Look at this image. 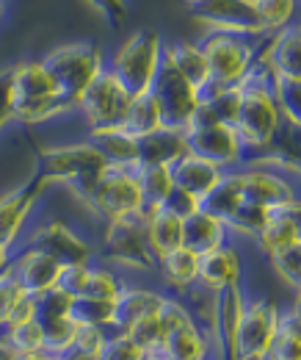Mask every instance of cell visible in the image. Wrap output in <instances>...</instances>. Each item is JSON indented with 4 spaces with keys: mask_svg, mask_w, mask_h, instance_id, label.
<instances>
[{
    "mask_svg": "<svg viewBox=\"0 0 301 360\" xmlns=\"http://www.w3.org/2000/svg\"><path fill=\"white\" fill-rule=\"evenodd\" d=\"M25 297H31V294L22 288V283L17 280V274L11 271V266H6V269L0 271V333L11 324L14 311L20 308V302Z\"/></svg>",
    "mask_w": 301,
    "mask_h": 360,
    "instance_id": "d590c367",
    "label": "cell"
},
{
    "mask_svg": "<svg viewBox=\"0 0 301 360\" xmlns=\"http://www.w3.org/2000/svg\"><path fill=\"white\" fill-rule=\"evenodd\" d=\"M130 97H133V91L105 67L94 78V84L83 91V97L78 100V105L72 111V120L83 128V136L88 131H97V128L119 125L125 111H128Z\"/></svg>",
    "mask_w": 301,
    "mask_h": 360,
    "instance_id": "9c48e42d",
    "label": "cell"
},
{
    "mask_svg": "<svg viewBox=\"0 0 301 360\" xmlns=\"http://www.w3.org/2000/svg\"><path fill=\"white\" fill-rule=\"evenodd\" d=\"M276 100L285 114L288 125H301V81L296 78H279L276 75Z\"/></svg>",
    "mask_w": 301,
    "mask_h": 360,
    "instance_id": "f35d334b",
    "label": "cell"
},
{
    "mask_svg": "<svg viewBox=\"0 0 301 360\" xmlns=\"http://www.w3.org/2000/svg\"><path fill=\"white\" fill-rule=\"evenodd\" d=\"M0 360H20V352L6 341L3 333H0Z\"/></svg>",
    "mask_w": 301,
    "mask_h": 360,
    "instance_id": "bcb514c9",
    "label": "cell"
},
{
    "mask_svg": "<svg viewBox=\"0 0 301 360\" xmlns=\"http://www.w3.org/2000/svg\"><path fill=\"white\" fill-rule=\"evenodd\" d=\"M14 252H17V250H14V247H8V244H6L3 238H0V271H3L6 266H8V264H11Z\"/></svg>",
    "mask_w": 301,
    "mask_h": 360,
    "instance_id": "7dc6e473",
    "label": "cell"
},
{
    "mask_svg": "<svg viewBox=\"0 0 301 360\" xmlns=\"http://www.w3.org/2000/svg\"><path fill=\"white\" fill-rule=\"evenodd\" d=\"M276 72L260 56L255 70L241 84V108L235 120V131L241 134L249 161L268 155L285 134V114L276 100Z\"/></svg>",
    "mask_w": 301,
    "mask_h": 360,
    "instance_id": "6da1fadb",
    "label": "cell"
},
{
    "mask_svg": "<svg viewBox=\"0 0 301 360\" xmlns=\"http://www.w3.org/2000/svg\"><path fill=\"white\" fill-rule=\"evenodd\" d=\"M47 188H50V183L42 175H34L28 183L0 194V238L8 247L20 250L28 227L34 222V211Z\"/></svg>",
    "mask_w": 301,
    "mask_h": 360,
    "instance_id": "4fadbf2b",
    "label": "cell"
},
{
    "mask_svg": "<svg viewBox=\"0 0 301 360\" xmlns=\"http://www.w3.org/2000/svg\"><path fill=\"white\" fill-rule=\"evenodd\" d=\"M102 250L97 258L125 271L128 277H152L158 258L147 241V214H133L114 222H102Z\"/></svg>",
    "mask_w": 301,
    "mask_h": 360,
    "instance_id": "8992f818",
    "label": "cell"
},
{
    "mask_svg": "<svg viewBox=\"0 0 301 360\" xmlns=\"http://www.w3.org/2000/svg\"><path fill=\"white\" fill-rule=\"evenodd\" d=\"M97 360H147V352L130 338L128 333L114 330L102 347V352L97 355Z\"/></svg>",
    "mask_w": 301,
    "mask_h": 360,
    "instance_id": "ab89813d",
    "label": "cell"
},
{
    "mask_svg": "<svg viewBox=\"0 0 301 360\" xmlns=\"http://www.w3.org/2000/svg\"><path fill=\"white\" fill-rule=\"evenodd\" d=\"M72 302H75V297H69L67 291H61L55 285V288L36 297V319L44 327L55 324V321H64V319H72Z\"/></svg>",
    "mask_w": 301,
    "mask_h": 360,
    "instance_id": "e575fe53",
    "label": "cell"
},
{
    "mask_svg": "<svg viewBox=\"0 0 301 360\" xmlns=\"http://www.w3.org/2000/svg\"><path fill=\"white\" fill-rule=\"evenodd\" d=\"M91 264L94 261H83V264H67L61 269V277H58V288L67 291L69 297H83L88 283V274H91Z\"/></svg>",
    "mask_w": 301,
    "mask_h": 360,
    "instance_id": "b9f144b4",
    "label": "cell"
},
{
    "mask_svg": "<svg viewBox=\"0 0 301 360\" xmlns=\"http://www.w3.org/2000/svg\"><path fill=\"white\" fill-rule=\"evenodd\" d=\"M155 283L174 297H185L199 283V255L188 247H177L174 252L158 258L155 264Z\"/></svg>",
    "mask_w": 301,
    "mask_h": 360,
    "instance_id": "d6986e66",
    "label": "cell"
},
{
    "mask_svg": "<svg viewBox=\"0 0 301 360\" xmlns=\"http://www.w3.org/2000/svg\"><path fill=\"white\" fill-rule=\"evenodd\" d=\"M257 3L260 25H262V37H274L282 28L293 25L301 17V8L296 0H255Z\"/></svg>",
    "mask_w": 301,
    "mask_h": 360,
    "instance_id": "d6a6232c",
    "label": "cell"
},
{
    "mask_svg": "<svg viewBox=\"0 0 301 360\" xmlns=\"http://www.w3.org/2000/svg\"><path fill=\"white\" fill-rule=\"evenodd\" d=\"M111 333H114V330L100 327V324H78V330H75V347H72V349L97 358V355L102 352V347H105V341H108Z\"/></svg>",
    "mask_w": 301,
    "mask_h": 360,
    "instance_id": "60d3db41",
    "label": "cell"
},
{
    "mask_svg": "<svg viewBox=\"0 0 301 360\" xmlns=\"http://www.w3.org/2000/svg\"><path fill=\"white\" fill-rule=\"evenodd\" d=\"M191 17L202 31H232L265 39L255 0H199L191 6Z\"/></svg>",
    "mask_w": 301,
    "mask_h": 360,
    "instance_id": "5bb4252c",
    "label": "cell"
},
{
    "mask_svg": "<svg viewBox=\"0 0 301 360\" xmlns=\"http://www.w3.org/2000/svg\"><path fill=\"white\" fill-rule=\"evenodd\" d=\"M166 297L169 294L158 283H149L144 277H128L122 294L114 302V330L125 333L138 319L158 314L161 305L166 302Z\"/></svg>",
    "mask_w": 301,
    "mask_h": 360,
    "instance_id": "e0dca14e",
    "label": "cell"
},
{
    "mask_svg": "<svg viewBox=\"0 0 301 360\" xmlns=\"http://www.w3.org/2000/svg\"><path fill=\"white\" fill-rule=\"evenodd\" d=\"M130 338L144 349V352H149V349H155L158 344H163V335H166V327H163V319H161V311L152 316H144V319H138L133 327L125 330Z\"/></svg>",
    "mask_w": 301,
    "mask_h": 360,
    "instance_id": "74e56055",
    "label": "cell"
},
{
    "mask_svg": "<svg viewBox=\"0 0 301 360\" xmlns=\"http://www.w3.org/2000/svg\"><path fill=\"white\" fill-rule=\"evenodd\" d=\"M268 264H271L274 274L279 277V283H282L290 294L301 291V241L285 247V250L276 252V255H271Z\"/></svg>",
    "mask_w": 301,
    "mask_h": 360,
    "instance_id": "836d02e7",
    "label": "cell"
},
{
    "mask_svg": "<svg viewBox=\"0 0 301 360\" xmlns=\"http://www.w3.org/2000/svg\"><path fill=\"white\" fill-rule=\"evenodd\" d=\"M224 172H227V169L215 167V164H210L208 158L194 155V153H185V155L172 167L174 186H177L180 191L196 197L199 202H205V197L221 183Z\"/></svg>",
    "mask_w": 301,
    "mask_h": 360,
    "instance_id": "44dd1931",
    "label": "cell"
},
{
    "mask_svg": "<svg viewBox=\"0 0 301 360\" xmlns=\"http://www.w3.org/2000/svg\"><path fill=\"white\" fill-rule=\"evenodd\" d=\"M39 360H69V355H50V352H44Z\"/></svg>",
    "mask_w": 301,
    "mask_h": 360,
    "instance_id": "681fc988",
    "label": "cell"
},
{
    "mask_svg": "<svg viewBox=\"0 0 301 360\" xmlns=\"http://www.w3.org/2000/svg\"><path fill=\"white\" fill-rule=\"evenodd\" d=\"M125 283H128V274H125V271H119L116 266H111V264L102 261V258H94L83 297L105 300V302H116V297L122 294Z\"/></svg>",
    "mask_w": 301,
    "mask_h": 360,
    "instance_id": "f546056e",
    "label": "cell"
},
{
    "mask_svg": "<svg viewBox=\"0 0 301 360\" xmlns=\"http://www.w3.org/2000/svg\"><path fill=\"white\" fill-rule=\"evenodd\" d=\"M163 208H169V211H174L177 217H191L194 211H199L202 208V202L196 200V197H191V194H185V191H180L177 186H174V191H172V197L166 200V205Z\"/></svg>",
    "mask_w": 301,
    "mask_h": 360,
    "instance_id": "ee69618b",
    "label": "cell"
},
{
    "mask_svg": "<svg viewBox=\"0 0 301 360\" xmlns=\"http://www.w3.org/2000/svg\"><path fill=\"white\" fill-rule=\"evenodd\" d=\"M119 128L128 136H133L135 141L149 136L152 131H158V128H163V114H161L152 91H138L130 97V105L122 122H119Z\"/></svg>",
    "mask_w": 301,
    "mask_h": 360,
    "instance_id": "83f0119b",
    "label": "cell"
},
{
    "mask_svg": "<svg viewBox=\"0 0 301 360\" xmlns=\"http://www.w3.org/2000/svg\"><path fill=\"white\" fill-rule=\"evenodd\" d=\"M152 94L158 100V108L163 114V125L169 128H180L185 131L199 108V100H202V91L196 89L194 84H188L177 70H172L169 64H163L161 75L155 78L152 84Z\"/></svg>",
    "mask_w": 301,
    "mask_h": 360,
    "instance_id": "9a60e30c",
    "label": "cell"
},
{
    "mask_svg": "<svg viewBox=\"0 0 301 360\" xmlns=\"http://www.w3.org/2000/svg\"><path fill=\"white\" fill-rule=\"evenodd\" d=\"M6 341L22 355V358H36L47 352V333H44V324L39 319H28V321H17V324H8L3 330Z\"/></svg>",
    "mask_w": 301,
    "mask_h": 360,
    "instance_id": "4dcf8cb0",
    "label": "cell"
},
{
    "mask_svg": "<svg viewBox=\"0 0 301 360\" xmlns=\"http://www.w3.org/2000/svg\"><path fill=\"white\" fill-rule=\"evenodd\" d=\"M285 211H288L290 222L296 225V230H299V238H301V197H299V200H293L290 205H285Z\"/></svg>",
    "mask_w": 301,
    "mask_h": 360,
    "instance_id": "f6af8a7d",
    "label": "cell"
},
{
    "mask_svg": "<svg viewBox=\"0 0 301 360\" xmlns=\"http://www.w3.org/2000/svg\"><path fill=\"white\" fill-rule=\"evenodd\" d=\"M86 6L111 25H119L130 11V0H86Z\"/></svg>",
    "mask_w": 301,
    "mask_h": 360,
    "instance_id": "7bdbcfd3",
    "label": "cell"
},
{
    "mask_svg": "<svg viewBox=\"0 0 301 360\" xmlns=\"http://www.w3.org/2000/svg\"><path fill=\"white\" fill-rule=\"evenodd\" d=\"M39 58L47 67V72L53 75L61 97L72 105V111H75L78 100L83 97V91L94 84V78L108 67L105 47H100L91 39H75V42L55 45Z\"/></svg>",
    "mask_w": 301,
    "mask_h": 360,
    "instance_id": "277c9868",
    "label": "cell"
},
{
    "mask_svg": "<svg viewBox=\"0 0 301 360\" xmlns=\"http://www.w3.org/2000/svg\"><path fill=\"white\" fill-rule=\"evenodd\" d=\"M8 266H11V271L17 274V280L22 283V288L31 297H39L44 291L55 288L58 277H61V269H64L53 255H47V252L36 250V247H25V244L14 252Z\"/></svg>",
    "mask_w": 301,
    "mask_h": 360,
    "instance_id": "ac0fdd59",
    "label": "cell"
},
{
    "mask_svg": "<svg viewBox=\"0 0 301 360\" xmlns=\"http://www.w3.org/2000/svg\"><path fill=\"white\" fill-rule=\"evenodd\" d=\"M163 64H166V39L152 28H141L130 34L128 39H122L108 53V70L133 94L152 89Z\"/></svg>",
    "mask_w": 301,
    "mask_h": 360,
    "instance_id": "5b68a950",
    "label": "cell"
},
{
    "mask_svg": "<svg viewBox=\"0 0 301 360\" xmlns=\"http://www.w3.org/2000/svg\"><path fill=\"white\" fill-rule=\"evenodd\" d=\"M147 241H149V250L155 258L169 255L185 241V219L177 217L169 208H158V211L147 214Z\"/></svg>",
    "mask_w": 301,
    "mask_h": 360,
    "instance_id": "484cf974",
    "label": "cell"
},
{
    "mask_svg": "<svg viewBox=\"0 0 301 360\" xmlns=\"http://www.w3.org/2000/svg\"><path fill=\"white\" fill-rule=\"evenodd\" d=\"M188 153V139L180 128H158L149 136L138 139V164H158V167H174Z\"/></svg>",
    "mask_w": 301,
    "mask_h": 360,
    "instance_id": "603a6c76",
    "label": "cell"
},
{
    "mask_svg": "<svg viewBox=\"0 0 301 360\" xmlns=\"http://www.w3.org/2000/svg\"><path fill=\"white\" fill-rule=\"evenodd\" d=\"M208 56L215 86H241L262 56V39L232 31H202L196 37Z\"/></svg>",
    "mask_w": 301,
    "mask_h": 360,
    "instance_id": "52a82bcc",
    "label": "cell"
},
{
    "mask_svg": "<svg viewBox=\"0 0 301 360\" xmlns=\"http://www.w3.org/2000/svg\"><path fill=\"white\" fill-rule=\"evenodd\" d=\"M296 3H299V8H301V0H296Z\"/></svg>",
    "mask_w": 301,
    "mask_h": 360,
    "instance_id": "f5cc1de1",
    "label": "cell"
},
{
    "mask_svg": "<svg viewBox=\"0 0 301 360\" xmlns=\"http://www.w3.org/2000/svg\"><path fill=\"white\" fill-rule=\"evenodd\" d=\"M262 360H301V321L288 308H282L276 335Z\"/></svg>",
    "mask_w": 301,
    "mask_h": 360,
    "instance_id": "1f68e13d",
    "label": "cell"
},
{
    "mask_svg": "<svg viewBox=\"0 0 301 360\" xmlns=\"http://www.w3.org/2000/svg\"><path fill=\"white\" fill-rule=\"evenodd\" d=\"M22 244L25 247H36V250H42L47 255H53L61 266L83 264V261H94L97 258L94 247L64 219H36V222H31Z\"/></svg>",
    "mask_w": 301,
    "mask_h": 360,
    "instance_id": "7c38bea8",
    "label": "cell"
},
{
    "mask_svg": "<svg viewBox=\"0 0 301 360\" xmlns=\"http://www.w3.org/2000/svg\"><path fill=\"white\" fill-rule=\"evenodd\" d=\"M8 111L17 125H53L72 120V105L61 97L42 58L17 61L8 70Z\"/></svg>",
    "mask_w": 301,
    "mask_h": 360,
    "instance_id": "7a4b0ae2",
    "label": "cell"
},
{
    "mask_svg": "<svg viewBox=\"0 0 301 360\" xmlns=\"http://www.w3.org/2000/svg\"><path fill=\"white\" fill-rule=\"evenodd\" d=\"M3 17H6V0H0V25H3Z\"/></svg>",
    "mask_w": 301,
    "mask_h": 360,
    "instance_id": "f907efd6",
    "label": "cell"
},
{
    "mask_svg": "<svg viewBox=\"0 0 301 360\" xmlns=\"http://www.w3.org/2000/svg\"><path fill=\"white\" fill-rule=\"evenodd\" d=\"M282 319V305L265 294H249L246 308L238 319L229 360H262Z\"/></svg>",
    "mask_w": 301,
    "mask_h": 360,
    "instance_id": "ba28073f",
    "label": "cell"
},
{
    "mask_svg": "<svg viewBox=\"0 0 301 360\" xmlns=\"http://www.w3.org/2000/svg\"><path fill=\"white\" fill-rule=\"evenodd\" d=\"M86 205L100 222H114L122 217L144 214V194L138 186L135 169L128 167H108L100 183L88 194Z\"/></svg>",
    "mask_w": 301,
    "mask_h": 360,
    "instance_id": "30bf717a",
    "label": "cell"
},
{
    "mask_svg": "<svg viewBox=\"0 0 301 360\" xmlns=\"http://www.w3.org/2000/svg\"><path fill=\"white\" fill-rule=\"evenodd\" d=\"M166 64L177 70L188 84H194L199 91H205L213 84L208 56L199 45V39H177L166 42Z\"/></svg>",
    "mask_w": 301,
    "mask_h": 360,
    "instance_id": "7402d4cb",
    "label": "cell"
},
{
    "mask_svg": "<svg viewBox=\"0 0 301 360\" xmlns=\"http://www.w3.org/2000/svg\"><path fill=\"white\" fill-rule=\"evenodd\" d=\"M288 311H290V314H293V316H296V319L301 321V291H296V294H293V300H290Z\"/></svg>",
    "mask_w": 301,
    "mask_h": 360,
    "instance_id": "c3c4849f",
    "label": "cell"
},
{
    "mask_svg": "<svg viewBox=\"0 0 301 360\" xmlns=\"http://www.w3.org/2000/svg\"><path fill=\"white\" fill-rule=\"evenodd\" d=\"M72 319L78 324H100V327L114 330V302L94 300V297H75Z\"/></svg>",
    "mask_w": 301,
    "mask_h": 360,
    "instance_id": "8d00e7d4",
    "label": "cell"
},
{
    "mask_svg": "<svg viewBox=\"0 0 301 360\" xmlns=\"http://www.w3.org/2000/svg\"><path fill=\"white\" fill-rule=\"evenodd\" d=\"M86 139L102 153L108 167H128V169L138 167V141L125 134L119 125L88 131Z\"/></svg>",
    "mask_w": 301,
    "mask_h": 360,
    "instance_id": "d4e9b609",
    "label": "cell"
},
{
    "mask_svg": "<svg viewBox=\"0 0 301 360\" xmlns=\"http://www.w3.org/2000/svg\"><path fill=\"white\" fill-rule=\"evenodd\" d=\"M262 58L279 78L301 81V17L279 34L262 39Z\"/></svg>",
    "mask_w": 301,
    "mask_h": 360,
    "instance_id": "ffe728a7",
    "label": "cell"
},
{
    "mask_svg": "<svg viewBox=\"0 0 301 360\" xmlns=\"http://www.w3.org/2000/svg\"><path fill=\"white\" fill-rule=\"evenodd\" d=\"M199 283L210 291H227L246 285V258L241 241L229 238L227 244L199 255Z\"/></svg>",
    "mask_w": 301,
    "mask_h": 360,
    "instance_id": "2e32d148",
    "label": "cell"
},
{
    "mask_svg": "<svg viewBox=\"0 0 301 360\" xmlns=\"http://www.w3.org/2000/svg\"><path fill=\"white\" fill-rule=\"evenodd\" d=\"M296 241H301L299 230L290 222V217H288V211H285V205H282V208H271V211H268V219H265L262 230L252 238V247L268 261L271 255L282 252L285 247H290V244H296Z\"/></svg>",
    "mask_w": 301,
    "mask_h": 360,
    "instance_id": "4316f807",
    "label": "cell"
},
{
    "mask_svg": "<svg viewBox=\"0 0 301 360\" xmlns=\"http://www.w3.org/2000/svg\"><path fill=\"white\" fill-rule=\"evenodd\" d=\"M105 169H108V161L102 158V153L86 136H81L75 141L44 147L42 155H39L36 175H42L50 186H55V183L64 186L81 202H86L88 194L94 191V186L100 183Z\"/></svg>",
    "mask_w": 301,
    "mask_h": 360,
    "instance_id": "3957f363",
    "label": "cell"
},
{
    "mask_svg": "<svg viewBox=\"0 0 301 360\" xmlns=\"http://www.w3.org/2000/svg\"><path fill=\"white\" fill-rule=\"evenodd\" d=\"M229 238H232V233H229L227 222L218 219L215 214H210L208 208H199L191 217H185V241H182V247L194 250L196 255L227 244Z\"/></svg>",
    "mask_w": 301,
    "mask_h": 360,
    "instance_id": "cb8c5ba5",
    "label": "cell"
},
{
    "mask_svg": "<svg viewBox=\"0 0 301 360\" xmlns=\"http://www.w3.org/2000/svg\"><path fill=\"white\" fill-rule=\"evenodd\" d=\"M135 175H138V186H141V194H144V214H152V211L163 208L174 191L172 167L138 164Z\"/></svg>",
    "mask_w": 301,
    "mask_h": 360,
    "instance_id": "f1b7e54d",
    "label": "cell"
},
{
    "mask_svg": "<svg viewBox=\"0 0 301 360\" xmlns=\"http://www.w3.org/2000/svg\"><path fill=\"white\" fill-rule=\"evenodd\" d=\"M182 3H185V6L191 8V6H194V3H199V0H182Z\"/></svg>",
    "mask_w": 301,
    "mask_h": 360,
    "instance_id": "816d5d0a",
    "label": "cell"
},
{
    "mask_svg": "<svg viewBox=\"0 0 301 360\" xmlns=\"http://www.w3.org/2000/svg\"><path fill=\"white\" fill-rule=\"evenodd\" d=\"M188 139V153L208 158L210 164L221 169H238L249 161L246 144L235 125L227 122H191L185 128Z\"/></svg>",
    "mask_w": 301,
    "mask_h": 360,
    "instance_id": "8fae6325",
    "label": "cell"
}]
</instances>
